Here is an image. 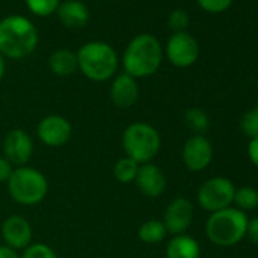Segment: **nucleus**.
<instances>
[{"instance_id":"obj_11","label":"nucleus","mask_w":258,"mask_h":258,"mask_svg":"<svg viewBox=\"0 0 258 258\" xmlns=\"http://www.w3.org/2000/svg\"><path fill=\"white\" fill-rule=\"evenodd\" d=\"M213 160V146L204 136L190 137L182 149V161L191 172H201L210 166Z\"/></svg>"},{"instance_id":"obj_23","label":"nucleus","mask_w":258,"mask_h":258,"mask_svg":"<svg viewBox=\"0 0 258 258\" xmlns=\"http://www.w3.org/2000/svg\"><path fill=\"white\" fill-rule=\"evenodd\" d=\"M240 129L249 139L258 137V105L243 114L240 120Z\"/></svg>"},{"instance_id":"obj_27","label":"nucleus","mask_w":258,"mask_h":258,"mask_svg":"<svg viewBox=\"0 0 258 258\" xmlns=\"http://www.w3.org/2000/svg\"><path fill=\"white\" fill-rule=\"evenodd\" d=\"M231 2L232 0H198L201 8L208 13H222L231 5Z\"/></svg>"},{"instance_id":"obj_12","label":"nucleus","mask_w":258,"mask_h":258,"mask_svg":"<svg viewBox=\"0 0 258 258\" xmlns=\"http://www.w3.org/2000/svg\"><path fill=\"white\" fill-rule=\"evenodd\" d=\"M193 220V205L185 198H178L169 204L164 213V226L173 235L184 234Z\"/></svg>"},{"instance_id":"obj_30","label":"nucleus","mask_w":258,"mask_h":258,"mask_svg":"<svg viewBox=\"0 0 258 258\" xmlns=\"http://www.w3.org/2000/svg\"><path fill=\"white\" fill-rule=\"evenodd\" d=\"M247 155H249L252 164L258 169V137L250 139L249 146H247Z\"/></svg>"},{"instance_id":"obj_28","label":"nucleus","mask_w":258,"mask_h":258,"mask_svg":"<svg viewBox=\"0 0 258 258\" xmlns=\"http://www.w3.org/2000/svg\"><path fill=\"white\" fill-rule=\"evenodd\" d=\"M13 172V164L5 157H0V182H8Z\"/></svg>"},{"instance_id":"obj_10","label":"nucleus","mask_w":258,"mask_h":258,"mask_svg":"<svg viewBox=\"0 0 258 258\" xmlns=\"http://www.w3.org/2000/svg\"><path fill=\"white\" fill-rule=\"evenodd\" d=\"M4 152L5 158L19 167H23L32 157L34 143L29 134L23 129H13L4 140Z\"/></svg>"},{"instance_id":"obj_21","label":"nucleus","mask_w":258,"mask_h":258,"mask_svg":"<svg viewBox=\"0 0 258 258\" xmlns=\"http://www.w3.org/2000/svg\"><path fill=\"white\" fill-rule=\"evenodd\" d=\"M232 202L237 205V210L243 213L253 210L258 207V190L253 187H241L235 190Z\"/></svg>"},{"instance_id":"obj_25","label":"nucleus","mask_w":258,"mask_h":258,"mask_svg":"<svg viewBox=\"0 0 258 258\" xmlns=\"http://www.w3.org/2000/svg\"><path fill=\"white\" fill-rule=\"evenodd\" d=\"M23 258H58L55 250L44 243L29 244L23 253Z\"/></svg>"},{"instance_id":"obj_20","label":"nucleus","mask_w":258,"mask_h":258,"mask_svg":"<svg viewBox=\"0 0 258 258\" xmlns=\"http://www.w3.org/2000/svg\"><path fill=\"white\" fill-rule=\"evenodd\" d=\"M139 169H140L139 163H136L134 160H131L129 157H123L114 166V176H115V179L118 182L129 184V182L136 181Z\"/></svg>"},{"instance_id":"obj_17","label":"nucleus","mask_w":258,"mask_h":258,"mask_svg":"<svg viewBox=\"0 0 258 258\" xmlns=\"http://www.w3.org/2000/svg\"><path fill=\"white\" fill-rule=\"evenodd\" d=\"M167 258H199L201 256V246L199 243L185 234L175 235L166 247Z\"/></svg>"},{"instance_id":"obj_18","label":"nucleus","mask_w":258,"mask_h":258,"mask_svg":"<svg viewBox=\"0 0 258 258\" xmlns=\"http://www.w3.org/2000/svg\"><path fill=\"white\" fill-rule=\"evenodd\" d=\"M50 70L58 76H70L78 69V58L76 53L67 49H59L52 53L49 59Z\"/></svg>"},{"instance_id":"obj_32","label":"nucleus","mask_w":258,"mask_h":258,"mask_svg":"<svg viewBox=\"0 0 258 258\" xmlns=\"http://www.w3.org/2000/svg\"><path fill=\"white\" fill-rule=\"evenodd\" d=\"M4 75H5V59H4V55L0 53V81H2Z\"/></svg>"},{"instance_id":"obj_1","label":"nucleus","mask_w":258,"mask_h":258,"mask_svg":"<svg viewBox=\"0 0 258 258\" xmlns=\"http://www.w3.org/2000/svg\"><path fill=\"white\" fill-rule=\"evenodd\" d=\"M38 44L37 28L23 16H10L0 22V53L22 59L29 56Z\"/></svg>"},{"instance_id":"obj_22","label":"nucleus","mask_w":258,"mask_h":258,"mask_svg":"<svg viewBox=\"0 0 258 258\" xmlns=\"http://www.w3.org/2000/svg\"><path fill=\"white\" fill-rule=\"evenodd\" d=\"M184 120H185L187 126L191 129V131H195L198 136H202L210 126L208 115L205 114V111H202L199 108L187 109L185 114H184Z\"/></svg>"},{"instance_id":"obj_16","label":"nucleus","mask_w":258,"mask_h":258,"mask_svg":"<svg viewBox=\"0 0 258 258\" xmlns=\"http://www.w3.org/2000/svg\"><path fill=\"white\" fill-rule=\"evenodd\" d=\"M58 17L61 23L69 29H81L88 23L90 13L87 5L79 0H67L58 7Z\"/></svg>"},{"instance_id":"obj_8","label":"nucleus","mask_w":258,"mask_h":258,"mask_svg":"<svg viewBox=\"0 0 258 258\" xmlns=\"http://www.w3.org/2000/svg\"><path fill=\"white\" fill-rule=\"evenodd\" d=\"M38 139L50 148H59L66 145L72 137V124L70 121L58 114L44 117L37 127Z\"/></svg>"},{"instance_id":"obj_24","label":"nucleus","mask_w":258,"mask_h":258,"mask_svg":"<svg viewBox=\"0 0 258 258\" xmlns=\"http://www.w3.org/2000/svg\"><path fill=\"white\" fill-rule=\"evenodd\" d=\"M26 5L37 16H49L58 10L59 0H26Z\"/></svg>"},{"instance_id":"obj_9","label":"nucleus","mask_w":258,"mask_h":258,"mask_svg":"<svg viewBox=\"0 0 258 258\" xmlns=\"http://www.w3.org/2000/svg\"><path fill=\"white\" fill-rule=\"evenodd\" d=\"M166 53H167L169 61L173 66L188 67L198 59L199 46H198V41L191 35L185 32H176L169 38Z\"/></svg>"},{"instance_id":"obj_3","label":"nucleus","mask_w":258,"mask_h":258,"mask_svg":"<svg viewBox=\"0 0 258 258\" xmlns=\"http://www.w3.org/2000/svg\"><path fill=\"white\" fill-rule=\"evenodd\" d=\"M78 69L91 81H106L117 70V53L115 50L102 41H90L84 44L78 53Z\"/></svg>"},{"instance_id":"obj_5","label":"nucleus","mask_w":258,"mask_h":258,"mask_svg":"<svg viewBox=\"0 0 258 258\" xmlns=\"http://www.w3.org/2000/svg\"><path fill=\"white\" fill-rule=\"evenodd\" d=\"M247 217L237 208L211 213L207 222V235L217 246H234L246 235Z\"/></svg>"},{"instance_id":"obj_26","label":"nucleus","mask_w":258,"mask_h":258,"mask_svg":"<svg viewBox=\"0 0 258 258\" xmlns=\"http://www.w3.org/2000/svg\"><path fill=\"white\" fill-rule=\"evenodd\" d=\"M169 26L176 31V32H182L187 26H188V16L185 11L182 10H175L170 17H169Z\"/></svg>"},{"instance_id":"obj_2","label":"nucleus","mask_w":258,"mask_h":258,"mask_svg":"<svg viewBox=\"0 0 258 258\" xmlns=\"http://www.w3.org/2000/svg\"><path fill=\"white\" fill-rule=\"evenodd\" d=\"M163 59V50L160 41L149 34L137 35L127 44L123 55L124 73L133 78H146L154 75Z\"/></svg>"},{"instance_id":"obj_31","label":"nucleus","mask_w":258,"mask_h":258,"mask_svg":"<svg viewBox=\"0 0 258 258\" xmlns=\"http://www.w3.org/2000/svg\"><path fill=\"white\" fill-rule=\"evenodd\" d=\"M0 258H19L16 249L7 246V244H2L0 246Z\"/></svg>"},{"instance_id":"obj_29","label":"nucleus","mask_w":258,"mask_h":258,"mask_svg":"<svg viewBox=\"0 0 258 258\" xmlns=\"http://www.w3.org/2000/svg\"><path fill=\"white\" fill-rule=\"evenodd\" d=\"M246 235L249 237V240L255 244H258V217L247 220V226H246Z\"/></svg>"},{"instance_id":"obj_15","label":"nucleus","mask_w":258,"mask_h":258,"mask_svg":"<svg viewBox=\"0 0 258 258\" xmlns=\"http://www.w3.org/2000/svg\"><path fill=\"white\" fill-rule=\"evenodd\" d=\"M136 182L140 191L149 198H158L160 195L164 193L166 185H167L166 175L158 166L152 163H146L139 169Z\"/></svg>"},{"instance_id":"obj_19","label":"nucleus","mask_w":258,"mask_h":258,"mask_svg":"<svg viewBox=\"0 0 258 258\" xmlns=\"http://www.w3.org/2000/svg\"><path fill=\"white\" fill-rule=\"evenodd\" d=\"M167 234V229L164 226L163 222L157 220V219H152V220H148L145 222L140 229H139V237L142 241L148 243V244H155V243H160L164 240Z\"/></svg>"},{"instance_id":"obj_13","label":"nucleus","mask_w":258,"mask_h":258,"mask_svg":"<svg viewBox=\"0 0 258 258\" xmlns=\"http://www.w3.org/2000/svg\"><path fill=\"white\" fill-rule=\"evenodd\" d=\"M2 237L7 246L13 249H26L32 240V228L23 216L14 214L2 223Z\"/></svg>"},{"instance_id":"obj_4","label":"nucleus","mask_w":258,"mask_h":258,"mask_svg":"<svg viewBox=\"0 0 258 258\" xmlns=\"http://www.w3.org/2000/svg\"><path fill=\"white\" fill-rule=\"evenodd\" d=\"M126 157L139 164L151 163L157 157L161 148V137L157 129L145 121H136L129 124L121 137Z\"/></svg>"},{"instance_id":"obj_6","label":"nucleus","mask_w":258,"mask_h":258,"mask_svg":"<svg viewBox=\"0 0 258 258\" xmlns=\"http://www.w3.org/2000/svg\"><path fill=\"white\" fill-rule=\"evenodd\" d=\"M49 190L46 176L34 167H19L8 179V191L20 205L40 204Z\"/></svg>"},{"instance_id":"obj_14","label":"nucleus","mask_w":258,"mask_h":258,"mask_svg":"<svg viewBox=\"0 0 258 258\" xmlns=\"http://www.w3.org/2000/svg\"><path fill=\"white\" fill-rule=\"evenodd\" d=\"M139 93L140 90H139L137 79L127 73L118 75L112 81V85L109 90L111 100L118 108H129L136 105V102L139 100Z\"/></svg>"},{"instance_id":"obj_7","label":"nucleus","mask_w":258,"mask_h":258,"mask_svg":"<svg viewBox=\"0 0 258 258\" xmlns=\"http://www.w3.org/2000/svg\"><path fill=\"white\" fill-rule=\"evenodd\" d=\"M234 184L228 178L217 176L205 181L201 185V188L198 190V202L204 210L216 213L229 208L234 201Z\"/></svg>"}]
</instances>
